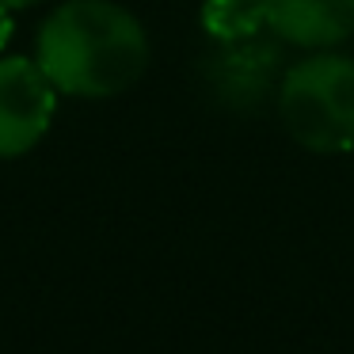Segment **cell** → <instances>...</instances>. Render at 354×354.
I'll return each mask as SVG.
<instances>
[{"mask_svg":"<svg viewBox=\"0 0 354 354\" xmlns=\"http://www.w3.org/2000/svg\"><path fill=\"white\" fill-rule=\"evenodd\" d=\"M57 88L35 57H0V160L24 156L46 138Z\"/></svg>","mask_w":354,"mask_h":354,"instance_id":"3957f363","label":"cell"},{"mask_svg":"<svg viewBox=\"0 0 354 354\" xmlns=\"http://www.w3.org/2000/svg\"><path fill=\"white\" fill-rule=\"evenodd\" d=\"M267 31L301 50H331L354 35V0H267Z\"/></svg>","mask_w":354,"mask_h":354,"instance_id":"277c9868","label":"cell"},{"mask_svg":"<svg viewBox=\"0 0 354 354\" xmlns=\"http://www.w3.org/2000/svg\"><path fill=\"white\" fill-rule=\"evenodd\" d=\"M202 31L214 42H244L267 31V0H206Z\"/></svg>","mask_w":354,"mask_h":354,"instance_id":"5b68a950","label":"cell"},{"mask_svg":"<svg viewBox=\"0 0 354 354\" xmlns=\"http://www.w3.org/2000/svg\"><path fill=\"white\" fill-rule=\"evenodd\" d=\"M278 115L301 149L320 156L354 149V57L313 50L278 80Z\"/></svg>","mask_w":354,"mask_h":354,"instance_id":"7a4b0ae2","label":"cell"},{"mask_svg":"<svg viewBox=\"0 0 354 354\" xmlns=\"http://www.w3.org/2000/svg\"><path fill=\"white\" fill-rule=\"evenodd\" d=\"M0 4H8V8L16 12V8H31V4H39V0H0Z\"/></svg>","mask_w":354,"mask_h":354,"instance_id":"52a82bcc","label":"cell"},{"mask_svg":"<svg viewBox=\"0 0 354 354\" xmlns=\"http://www.w3.org/2000/svg\"><path fill=\"white\" fill-rule=\"evenodd\" d=\"M12 31H16V19H12V8L8 4H0V50L12 42Z\"/></svg>","mask_w":354,"mask_h":354,"instance_id":"8992f818","label":"cell"},{"mask_svg":"<svg viewBox=\"0 0 354 354\" xmlns=\"http://www.w3.org/2000/svg\"><path fill=\"white\" fill-rule=\"evenodd\" d=\"M35 62L57 92L111 100L149 69V35L115 0H65L42 19Z\"/></svg>","mask_w":354,"mask_h":354,"instance_id":"6da1fadb","label":"cell"}]
</instances>
